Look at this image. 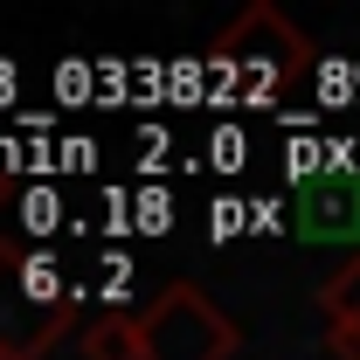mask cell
Instances as JSON below:
<instances>
[{"label":"cell","mask_w":360,"mask_h":360,"mask_svg":"<svg viewBox=\"0 0 360 360\" xmlns=\"http://www.w3.org/2000/svg\"><path fill=\"white\" fill-rule=\"evenodd\" d=\"M319 312L333 319V326H360V250L333 277H319Z\"/></svg>","instance_id":"obj_4"},{"label":"cell","mask_w":360,"mask_h":360,"mask_svg":"<svg viewBox=\"0 0 360 360\" xmlns=\"http://www.w3.org/2000/svg\"><path fill=\"white\" fill-rule=\"evenodd\" d=\"M319 49L270 7V0H257L229 35H215V49H208V63L229 77V90L243 97V104H277L284 90H291V77H305L312 70Z\"/></svg>","instance_id":"obj_1"},{"label":"cell","mask_w":360,"mask_h":360,"mask_svg":"<svg viewBox=\"0 0 360 360\" xmlns=\"http://www.w3.org/2000/svg\"><path fill=\"white\" fill-rule=\"evenodd\" d=\"M139 326V360H236L243 333L236 319L208 305V291L194 284H167L146 312H132Z\"/></svg>","instance_id":"obj_2"},{"label":"cell","mask_w":360,"mask_h":360,"mask_svg":"<svg viewBox=\"0 0 360 360\" xmlns=\"http://www.w3.org/2000/svg\"><path fill=\"white\" fill-rule=\"evenodd\" d=\"M28 291H35V298H56V264H49V257H28ZM56 305H63V298H56Z\"/></svg>","instance_id":"obj_7"},{"label":"cell","mask_w":360,"mask_h":360,"mask_svg":"<svg viewBox=\"0 0 360 360\" xmlns=\"http://www.w3.org/2000/svg\"><path fill=\"white\" fill-rule=\"evenodd\" d=\"M0 194H7V180H0Z\"/></svg>","instance_id":"obj_8"},{"label":"cell","mask_w":360,"mask_h":360,"mask_svg":"<svg viewBox=\"0 0 360 360\" xmlns=\"http://www.w3.org/2000/svg\"><path fill=\"white\" fill-rule=\"evenodd\" d=\"M326 354L333 360H360V326H333V333H326Z\"/></svg>","instance_id":"obj_6"},{"label":"cell","mask_w":360,"mask_h":360,"mask_svg":"<svg viewBox=\"0 0 360 360\" xmlns=\"http://www.w3.org/2000/svg\"><path fill=\"white\" fill-rule=\"evenodd\" d=\"M77 347H84V360H139V326L132 319H97Z\"/></svg>","instance_id":"obj_5"},{"label":"cell","mask_w":360,"mask_h":360,"mask_svg":"<svg viewBox=\"0 0 360 360\" xmlns=\"http://www.w3.org/2000/svg\"><path fill=\"white\" fill-rule=\"evenodd\" d=\"M291 229L305 243H360V174L326 167L291 187Z\"/></svg>","instance_id":"obj_3"}]
</instances>
